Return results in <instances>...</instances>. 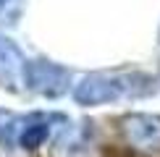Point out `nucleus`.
I'll return each instance as SVG.
<instances>
[{
    "label": "nucleus",
    "mask_w": 160,
    "mask_h": 157,
    "mask_svg": "<svg viewBox=\"0 0 160 157\" xmlns=\"http://www.w3.org/2000/svg\"><path fill=\"white\" fill-rule=\"evenodd\" d=\"M142 76H108V74H92L84 76L76 84L74 97L79 105H105L113 102L123 94H142L147 92V87H134V81H139Z\"/></svg>",
    "instance_id": "nucleus-1"
},
{
    "label": "nucleus",
    "mask_w": 160,
    "mask_h": 157,
    "mask_svg": "<svg viewBox=\"0 0 160 157\" xmlns=\"http://www.w3.org/2000/svg\"><path fill=\"white\" fill-rule=\"evenodd\" d=\"M121 134L129 147L147 155H160V115L134 113L121 118Z\"/></svg>",
    "instance_id": "nucleus-2"
},
{
    "label": "nucleus",
    "mask_w": 160,
    "mask_h": 157,
    "mask_svg": "<svg viewBox=\"0 0 160 157\" xmlns=\"http://www.w3.org/2000/svg\"><path fill=\"white\" fill-rule=\"evenodd\" d=\"M68 71L48 60H29L26 65V87L42 97H61L68 89Z\"/></svg>",
    "instance_id": "nucleus-3"
},
{
    "label": "nucleus",
    "mask_w": 160,
    "mask_h": 157,
    "mask_svg": "<svg viewBox=\"0 0 160 157\" xmlns=\"http://www.w3.org/2000/svg\"><path fill=\"white\" fill-rule=\"evenodd\" d=\"M26 58L11 39L0 37V87L18 92L26 84Z\"/></svg>",
    "instance_id": "nucleus-4"
},
{
    "label": "nucleus",
    "mask_w": 160,
    "mask_h": 157,
    "mask_svg": "<svg viewBox=\"0 0 160 157\" xmlns=\"http://www.w3.org/2000/svg\"><path fill=\"white\" fill-rule=\"evenodd\" d=\"M48 134H50L48 118H45V115H32V118L24 121L18 141H21L24 149H34V147H42V141L48 139Z\"/></svg>",
    "instance_id": "nucleus-5"
},
{
    "label": "nucleus",
    "mask_w": 160,
    "mask_h": 157,
    "mask_svg": "<svg viewBox=\"0 0 160 157\" xmlns=\"http://www.w3.org/2000/svg\"><path fill=\"white\" fill-rule=\"evenodd\" d=\"M21 126H24V121H18V118H13L11 113L0 110V147L11 149L13 141H16V131Z\"/></svg>",
    "instance_id": "nucleus-6"
},
{
    "label": "nucleus",
    "mask_w": 160,
    "mask_h": 157,
    "mask_svg": "<svg viewBox=\"0 0 160 157\" xmlns=\"http://www.w3.org/2000/svg\"><path fill=\"white\" fill-rule=\"evenodd\" d=\"M5 3H8V0H0V8H3V5H5Z\"/></svg>",
    "instance_id": "nucleus-7"
}]
</instances>
